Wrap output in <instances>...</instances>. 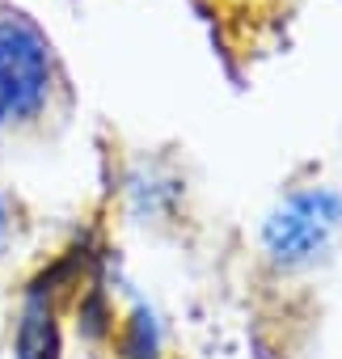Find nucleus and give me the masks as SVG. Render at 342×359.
<instances>
[{"instance_id": "obj_2", "label": "nucleus", "mask_w": 342, "mask_h": 359, "mask_svg": "<svg viewBox=\"0 0 342 359\" xmlns=\"http://www.w3.org/2000/svg\"><path fill=\"white\" fill-rule=\"evenodd\" d=\"M338 229H342V199L329 191H308L271 216L266 250L275 262L300 266V262H313L317 254H325L329 241L338 237Z\"/></svg>"}, {"instance_id": "obj_1", "label": "nucleus", "mask_w": 342, "mask_h": 359, "mask_svg": "<svg viewBox=\"0 0 342 359\" xmlns=\"http://www.w3.org/2000/svg\"><path fill=\"white\" fill-rule=\"evenodd\" d=\"M72 114V81L34 13L0 0V140L55 135Z\"/></svg>"}, {"instance_id": "obj_3", "label": "nucleus", "mask_w": 342, "mask_h": 359, "mask_svg": "<svg viewBox=\"0 0 342 359\" xmlns=\"http://www.w3.org/2000/svg\"><path fill=\"white\" fill-rule=\"evenodd\" d=\"M26 245H30V212L0 182V283L13 279V266L26 254Z\"/></svg>"}]
</instances>
